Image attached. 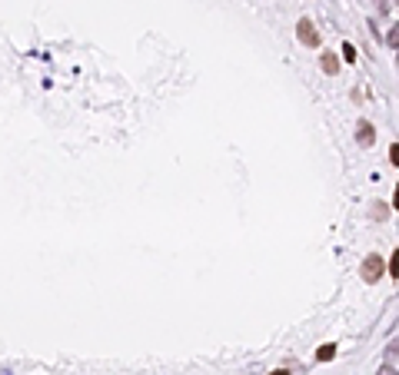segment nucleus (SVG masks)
Wrapping results in <instances>:
<instances>
[{
	"instance_id": "obj_6",
	"label": "nucleus",
	"mask_w": 399,
	"mask_h": 375,
	"mask_svg": "<svg viewBox=\"0 0 399 375\" xmlns=\"http://www.w3.org/2000/svg\"><path fill=\"white\" fill-rule=\"evenodd\" d=\"M343 56L353 63V60H356V47H353V44H343Z\"/></svg>"
},
{
	"instance_id": "obj_3",
	"label": "nucleus",
	"mask_w": 399,
	"mask_h": 375,
	"mask_svg": "<svg viewBox=\"0 0 399 375\" xmlns=\"http://www.w3.org/2000/svg\"><path fill=\"white\" fill-rule=\"evenodd\" d=\"M356 140H359V146H373L376 130H373V123H369V120H359V126H356Z\"/></svg>"
},
{
	"instance_id": "obj_4",
	"label": "nucleus",
	"mask_w": 399,
	"mask_h": 375,
	"mask_svg": "<svg viewBox=\"0 0 399 375\" xmlns=\"http://www.w3.org/2000/svg\"><path fill=\"white\" fill-rule=\"evenodd\" d=\"M330 359H336V345H319V349H316V362H330Z\"/></svg>"
},
{
	"instance_id": "obj_9",
	"label": "nucleus",
	"mask_w": 399,
	"mask_h": 375,
	"mask_svg": "<svg viewBox=\"0 0 399 375\" xmlns=\"http://www.w3.org/2000/svg\"><path fill=\"white\" fill-rule=\"evenodd\" d=\"M270 375H290V372H286V369H276V372H270Z\"/></svg>"
},
{
	"instance_id": "obj_1",
	"label": "nucleus",
	"mask_w": 399,
	"mask_h": 375,
	"mask_svg": "<svg viewBox=\"0 0 399 375\" xmlns=\"http://www.w3.org/2000/svg\"><path fill=\"white\" fill-rule=\"evenodd\" d=\"M383 272H386V263H383V256H366L363 259V279L366 282H379L383 279Z\"/></svg>"
},
{
	"instance_id": "obj_7",
	"label": "nucleus",
	"mask_w": 399,
	"mask_h": 375,
	"mask_svg": "<svg viewBox=\"0 0 399 375\" xmlns=\"http://www.w3.org/2000/svg\"><path fill=\"white\" fill-rule=\"evenodd\" d=\"M373 209H376V213H373L376 219H383V216H389V209H386V206H383V203H376V206H373Z\"/></svg>"
},
{
	"instance_id": "obj_8",
	"label": "nucleus",
	"mask_w": 399,
	"mask_h": 375,
	"mask_svg": "<svg viewBox=\"0 0 399 375\" xmlns=\"http://www.w3.org/2000/svg\"><path fill=\"white\" fill-rule=\"evenodd\" d=\"M379 375H396V365H393V362H389V365H383V369H379Z\"/></svg>"
},
{
	"instance_id": "obj_5",
	"label": "nucleus",
	"mask_w": 399,
	"mask_h": 375,
	"mask_svg": "<svg viewBox=\"0 0 399 375\" xmlns=\"http://www.w3.org/2000/svg\"><path fill=\"white\" fill-rule=\"evenodd\" d=\"M319 63H323L326 73H336V70H339V60H336L333 53H323V60H319Z\"/></svg>"
},
{
	"instance_id": "obj_2",
	"label": "nucleus",
	"mask_w": 399,
	"mask_h": 375,
	"mask_svg": "<svg viewBox=\"0 0 399 375\" xmlns=\"http://www.w3.org/2000/svg\"><path fill=\"white\" fill-rule=\"evenodd\" d=\"M296 37L303 40L306 47H319V33H316V27H313L310 20H299L296 24Z\"/></svg>"
}]
</instances>
